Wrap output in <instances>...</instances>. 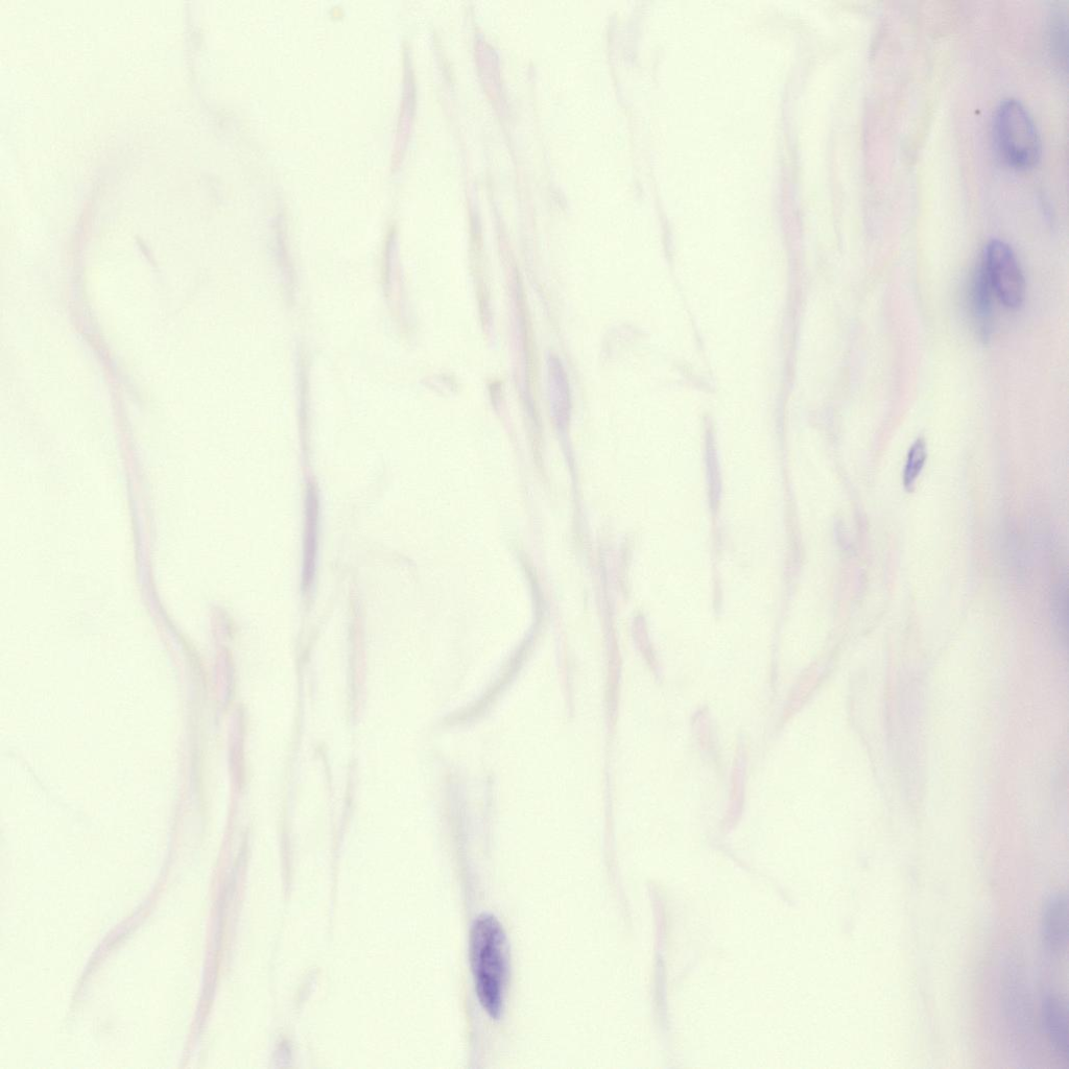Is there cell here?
<instances>
[{"label":"cell","mask_w":1069,"mask_h":1069,"mask_svg":"<svg viewBox=\"0 0 1069 1069\" xmlns=\"http://www.w3.org/2000/svg\"><path fill=\"white\" fill-rule=\"evenodd\" d=\"M992 292L989 278L982 263L981 267L976 272L975 278H973L971 305L973 316H975L976 323L983 338H987L990 334L992 320Z\"/></svg>","instance_id":"cell-6"},{"label":"cell","mask_w":1069,"mask_h":1069,"mask_svg":"<svg viewBox=\"0 0 1069 1069\" xmlns=\"http://www.w3.org/2000/svg\"><path fill=\"white\" fill-rule=\"evenodd\" d=\"M926 459H928V449H926L925 441L918 439L909 451L904 472V484L908 490L913 488L919 478Z\"/></svg>","instance_id":"cell-7"},{"label":"cell","mask_w":1069,"mask_h":1069,"mask_svg":"<svg viewBox=\"0 0 1069 1069\" xmlns=\"http://www.w3.org/2000/svg\"><path fill=\"white\" fill-rule=\"evenodd\" d=\"M1067 601L1066 582H1061L1055 591L1053 611L1057 626L1064 630L1067 624Z\"/></svg>","instance_id":"cell-8"},{"label":"cell","mask_w":1069,"mask_h":1069,"mask_svg":"<svg viewBox=\"0 0 1069 1069\" xmlns=\"http://www.w3.org/2000/svg\"><path fill=\"white\" fill-rule=\"evenodd\" d=\"M1042 935L1045 944L1053 950L1060 952L1067 942L1068 920L1067 901L1063 894L1052 897L1045 907L1042 919Z\"/></svg>","instance_id":"cell-5"},{"label":"cell","mask_w":1069,"mask_h":1069,"mask_svg":"<svg viewBox=\"0 0 1069 1069\" xmlns=\"http://www.w3.org/2000/svg\"><path fill=\"white\" fill-rule=\"evenodd\" d=\"M993 138L997 153L1017 170L1033 168L1041 156V140L1032 116L1014 99L1005 100L993 116Z\"/></svg>","instance_id":"cell-2"},{"label":"cell","mask_w":1069,"mask_h":1069,"mask_svg":"<svg viewBox=\"0 0 1069 1069\" xmlns=\"http://www.w3.org/2000/svg\"><path fill=\"white\" fill-rule=\"evenodd\" d=\"M509 949L502 924L483 914L474 921L470 935V960L479 1001L493 1019H500L505 1005Z\"/></svg>","instance_id":"cell-1"},{"label":"cell","mask_w":1069,"mask_h":1069,"mask_svg":"<svg viewBox=\"0 0 1069 1069\" xmlns=\"http://www.w3.org/2000/svg\"><path fill=\"white\" fill-rule=\"evenodd\" d=\"M983 259L992 291L1005 306L1017 310L1026 298V281L1013 250L1006 243L993 240L986 247Z\"/></svg>","instance_id":"cell-3"},{"label":"cell","mask_w":1069,"mask_h":1069,"mask_svg":"<svg viewBox=\"0 0 1069 1069\" xmlns=\"http://www.w3.org/2000/svg\"><path fill=\"white\" fill-rule=\"evenodd\" d=\"M1043 1024L1052 1048L1060 1061L1068 1064V1020L1064 1004L1056 996H1048L1043 1002Z\"/></svg>","instance_id":"cell-4"}]
</instances>
